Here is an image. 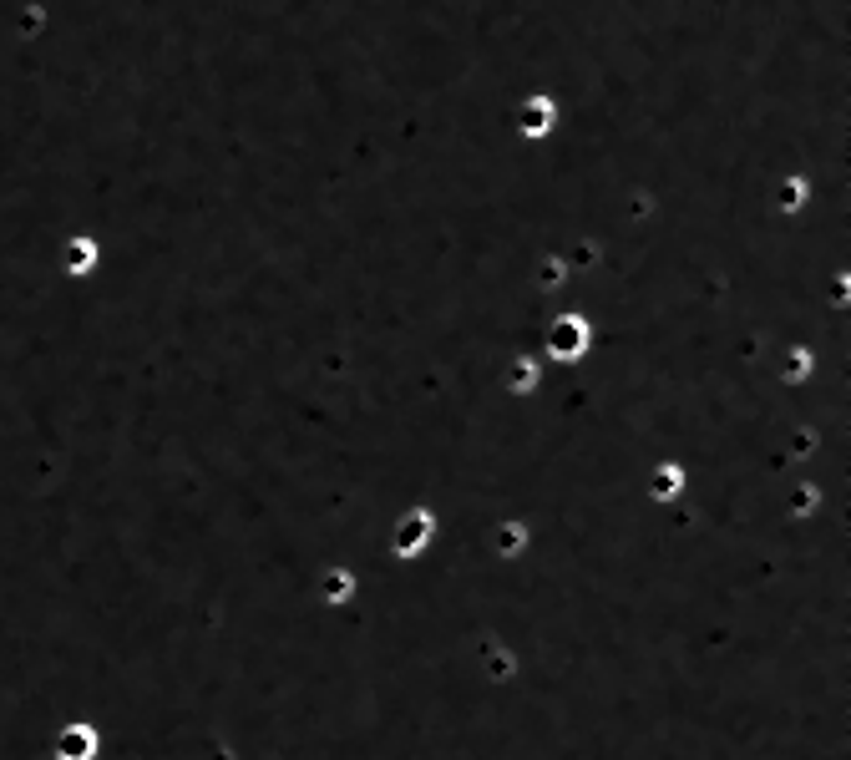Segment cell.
Listing matches in <instances>:
<instances>
[{"instance_id": "cell-2", "label": "cell", "mask_w": 851, "mask_h": 760, "mask_svg": "<svg viewBox=\"0 0 851 760\" xmlns=\"http://www.w3.org/2000/svg\"><path fill=\"white\" fill-rule=\"evenodd\" d=\"M583 345H588V330H583V320H563L558 330H553V350L568 360V355H583Z\"/></svg>"}, {"instance_id": "cell-1", "label": "cell", "mask_w": 851, "mask_h": 760, "mask_svg": "<svg viewBox=\"0 0 851 760\" xmlns=\"http://www.w3.org/2000/svg\"><path fill=\"white\" fill-rule=\"evenodd\" d=\"M426 532H431V512H411V517L401 522V532H396V553H401V558H416V553L426 548Z\"/></svg>"}, {"instance_id": "cell-4", "label": "cell", "mask_w": 851, "mask_h": 760, "mask_svg": "<svg viewBox=\"0 0 851 760\" xmlns=\"http://www.w3.org/2000/svg\"><path fill=\"white\" fill-rule=\"evenodd\" d=\"M350 593H355V578H350V573H325V598L340 603V598H350Z\"/></svg>"}, {"instance_id": "cell-3", "label": "cell", "mask_w": 851, "mask_h": 760, "mask_svg": "<svg viewBox=\"0 0 851 760\" xmlns=\"http://www.w3.org/2000/svg\"><path fill=\"white\" fill-rule=\"evenodd\" d=\"M92 750H97V735L82 730V725L61 735V760H92Z\"/></svg>"}]
</instances>
